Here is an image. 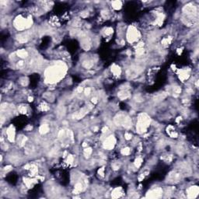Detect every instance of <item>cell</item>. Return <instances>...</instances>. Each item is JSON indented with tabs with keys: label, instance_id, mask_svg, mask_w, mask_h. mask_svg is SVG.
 I'll return each mask as SVG.
<instances>
[{
	"label": "cell",
	"instance_id": "obj_29",
	"mask_svg": "<svg viewBox=\"0 0 199 199\" xmlns=\"http://www.w3.org/2000/svg\"><path fill=\"white\" fill-rule=\"evenodd\" d=\"M92 101V103H93V104H96L97 103V99L95 98V97H94V98H92V101Z\"/></svg>",
	"mask_w": 199,
	"mask_h": 199
},
{
	"label": "cell",
	"instance_id": "obj_19",
	"mask_svg": "<svg viewBox=\"0 0 199 199\" xmlns=\"http://www.w3.org/2000/svg\"><path fill=\"white\" fill-rule=\"evenodd\" d=\"M142 159L141 157L136 158V159H135V162H134V164H135V167H137V168L140 167L141 165H142Z\"/></svg>",
	"mask_w": 199,
	"mask_h": 199
},
{
	"label": "cell",
	"instance_id": "obj_2",
	"mask_svg": "<svg viewBox=\"0 0 199 199\" xmlns=\"http://www.w3.org/2000/svg\"><path fill=\"white\" fill-rule=\"evenodd\" d=\"M33 20L31 17H24L23 16H18L15 18L13 24L14 27L18 30H23L30 28L32 26Z\"/></svg>",
	"mask_w": 199,
	"mask_h": 199
},
{
	"label": "cell",
	"instance_id": "obj_24",
	"mask_svg": "<svg viewBox=\"0 0 199 199\" xmlns=\"http://www.w3.org/2000/svg\"><path fill=\"white\" fill-rule=\"evenodd\" d=\"M98 173H99L101 176L104 177V167H101V168H100V169H99V170H98Z\"/></svg>",
	"mask_w": 199,
	"mask_h": 199
},
{
	"label": "cell",
	"instance_id": "obj_9",
	"mask_svg": "<svg viewBox=\"0 0 199 199\" xmlns=\"http://www.w3.org/2000/svg\"><path fill=\"white\" fill-rule=\"evenodd\" d=\"M167 134L171 137V138H174V139H176L177 138V136H178V134L177 132V131L175 130V128H174L173 126L172 125H169L167 128Z\"/></svg>",
	"mask_w": 199,
	"mask_h": 199
},
{
	"label": "cell",
	"instance_id": "obj_11",
	"mask_svg": "<svg viewBox=\"0 0 199 199\" xmlns=\"http://www.w3.org/2000/svg\"><path fill=\"white\" fill-rule=\"evenodd\" d=\"M123 194V191L121 188H115L113 192L111 193V197H114V198H118V197H120Z\"/></svg>",
	"mask_w": 199,
	"mask_h": 199
},
{
	"label": "cell",
	"instance_id": "obj_20",
	"mask_svg": "<svg viewBox=\"0 0 199 199\" xmlns=\"http://www.w3.org/2000/svg\"><path fill=\"white\" fill-rule=\"evenodd\" d=\"M130 153H131V149H130V148L126 147V148H124L121 149V154L124 155V156H128Z\"/></svg>",
	"mask_w": 199,
	"mask_h": 199
},
{
	"label": "cell",
	"instance_id": "obj_27",
	"mask_svg": "<svg viewBox=\"0 0 199 199\" xmlns=\"http://www.w3.org/2000/svg\"><path fill=\"white\" fill-rule=\"evenodd\" d=\"M24 65V63H23V61H18V63H17V67L18 68H21Z\"/></svg>",
	"mask_w": 199,
	"mask_h": 199
},
{
	"label": "cell",
	"instance_id": "obj_18",
	"mask_svg": "<svg viewBox=\"0 0 199 199\" xmlns=\"http://www.w3.org/2000/svg\"><path fill=\"white\" fill-rule=\"evenodd\" d=\"M38 108H39V110H41V111H47V110H49V107H48L47 104L45 102H42V103L39 105Z\"/></svg>",
	"mask_w": 199,
	"mask_h": 199
},
{
	"label": "cell",
	"instance_id": "obj_16",
	"mask_svg": "<svg viewBox=\"0 0 199 199\" xmlns=\"http://www.w3.org/2000/svg\"><path fill=\"white\" fill-rule=\"evenodd\" d=\"M18 111L20 112V114H27V112H28L27 106H25V105H20V106H19V107H18Z\"/></svg>",
	"mask_w": 199,
	"mask_h": 199
},
{
	"label": "cell",
	"instance_id": "obj_1",
	"mask_svg": "<svg viewBox=\"0 0 199 199\" xmlns=\"http://www.w3.org/2000/svg\"><path fill=\"white\" fill-rule=\"evenodd\" d=\"M66 72V66L63 63L55 65L51 68H48L45 72V79L46 81L52 84L59 81L64 76Z\"/></svg>",
	"mask_w": 199,
	"mask_h": 199
},
{
	"label": "cell",
	"instance_id": "obj_25",
	"mask_svg": "<svg viewBox=\"0 0 199 199\" xmlns=\"http://www.w3.org/2000/svg\"><path fill=\"white\" fill-rule=\"evenodd\" d=\"M131 137H132L131 134L128 133V132L125 133V135H124V139H125L126 140H130L131 139Z\"/></svg>",
	"mask_w": 199,
	"mask_h": 199
},
{
	"label": "cell",
	"instance_id": "obj_17",
	"mask_svg": "<svg viewBox=\"0 0 199 199\" xmlns=\"http://www.w3.org/2000/svg\"><path fill=\"white\" fill-rule=\"evenodd\" d=\"M39 131L41 134H46L49 131V126L47 124H42V125L40 127V129H39Z\"/></svg>",
	"mask_w": 199,
	"mask_h": 199
},
{
	"label": "cell",
	"instance_id": "obj_12",
	"mask_svg": "<svg viewBox=\"0 0 199 199\" xmlns=\"http://www.w3.org/2000/svg\"><path fill=\"white\" fill-rule=\"evenodd\" d=\"M16 55L20 58H27L28 57V52L24 49H20L17 51Z\"/></svg>",
	"mask_w": 199,
	"mask_h": 199
},
{
	"label": "cell",
	"instance_id": "obj_6",
	"mask_svg": "<svg viewBox=\"0 0 199 199\" xmlns=\"http://www.w3.org/2000/svg\"><path fill=\"white\" fill-rule=\"evenodd\" d=\"M199 192V189L197 186H191L187 190V194H188V197L189 198H194L197 196Z\"/></svg>",
	"mask_w": 199,
	"mask_h": 199
},
{
	"label": "cell",
	"instance_id": "obj_13",
	"mask_svg": "<svg viewBox=\"0 0 199 199\" xmlns=\"http://www.w3.org/2000/svg\"><path fill=\"white\" fill-rule=\"evenodd\" d=\"M111 6L114 10H120L122 7V3L121 1H113L111 2Z\"/></svg>",
	"mask_w": 199,
	"mask_h": 199
},
{
	"label": "cell",
	"instance_id": "obj_10",
	"mask_svg": "<svg viewBox=\"0 0 199 199\" xmlns=\"http://www.w3.org/2000/svg\"><path fill=\"white\" fill-rule=\"evenodd\" d=\"M111 72H112V74L114 75V76H119L121 74V68L118 65L114 64L113 65L111 66Z\"/></svg>",
	"mask_w": 199,
	"mask_h": 199
},
{
	"label": "cell",
	"instance_id": "obj_7",
	"mask_svg": "<svg viewBox=\"0 0 199 199\" xmlns=\"http://www.w3.org/2000/svg\"><path fill=\"white\" fill-rule=\"evenodd\" d=\"M6 135H7V139L9 142H14L15 140V135H16V132H15V128L13 126H9L7 128L6 131Z\"/></svg>",
	"mask_w": 199,
	"mask_h": 199
},
{
	"label": "cell",
	"instance_id": "obj_5",
	"mask_svg": "<svg viewBox=\"0 0 199 199\" xmlns=\"http://www.w3.org/2000/svg\"><path fill=\"white\" fill-rule=\"evenodd\" d=\"M115 144H116V139L114 138V136L110 135L104 140V148L107 149V150H110V149H112L114 147Z\"/></svg>",
	"mask_w": 199,
	"mask_h": 199
},
{
	"label": "cell",
	"instance_id": "obj_3",
	"mask_svg": "<svg viewBox=\"0 0 199 199\" xmlns=\"http://www.w3.org/2000/svg\"><path fill=\"white\" fill-rule=\"evenodd\" d=\"M150 125V118L146 114H141L138 118L136 129L139 133L142 134L147 131L148 128Z\"/></svg>",
	"mask_w": 199,
	"mask_h": 199
},
{
	"label": "cell",
	"instance_id": "obj_8",
	"mask_svg": "<svg viewBox=\"0 0 199 199\" xmlns=\"http://www.w3.org/2000/svg\"><path fill=\"white\" fill-rule=\"evenodd\" d=\"M163 194V190L159 188H155L153 190H151L148 194L147 196L148 197H160Z\"/></svg>",
	"mask_w": 199,
	"mask_h": 199
},
{
	"label": "cell",
	"instance_id": "obj_22",
	"mask_svg": "<svg viewBox=\"0 0 199 199\" xmlns=\"http://www.w3.org/2000/svg\"><path fill=\"white\" fill-rule=\"evenodd\" d=\"M84 153H85L86 155L90 156V155L92 153V148H91L90 147H87V148H86L84 149Z\"/></svg>",
	"mask_w": 199,
	"mask_h": 199
},
{
	"label": "cell",
	"instance_id": "obj_15",
	"mask_svg": "<svg viewBox=\"0 0 199 199\" xmlns=\"http://www.w3.org/2000/svg\"><path fill=\"white\" fill-rule=\"evenodd\" d=\"M171 42H172V37H164V38L161 41V44L164 47H167L169 44H171Z\"/></svg>",
	"mask_w": 199,
	"mask_h": 199
},
{
	"label": "cell",
	"instance_id": "obj_28",
	"mask_svg": "<svg viewBox=\"0 0 199 199\" xmlns=\"http://www.w3.org/2000/svg\"><path fill=\"white\" fill-rule=\"evenodd\" d=\"M82 90H83V88H82V86H79V87H78V89H77V92H78V93H82Z\"/></svg>",
	"mask_w": 199,
	"mask_h": 199
},
{
	"label": "cell",
	"instance_id": "obj_21",
	"mask_svg": "<svg viewBox=\"0 0 199 199\" xmlns=\"http://www.w3.org/2000/svg\"><path fill=\"white\" fill-rule=\"evenodd\" d=\"M105 34L107 36H110L112 34H113V29H112L111 27H107L105 29V31H104Z\"/></svg>",
	"mask_w": 199,
	"mask_h": 199
},
{
	"label": "cell",
	"instance_id": "obj_14",
	"mask_svg": "<svg viewBox=\"0 0 199 199\" xmlns=\"http://www.w3.org/2000/svg\"><path fill=\"white\" fill-rule=\"evenodd\" d=\"M17 40L20 43H25V42H27V40H28V36H27V34H21L18 35Z\"/></svg>",
	"mask_w": 199,
	"mask_h": 199
},
{
	"label": "cell",
	"instance_id": "obj_4",
	"mask_svg": "<svg viewBox=\"0 0 199 199\" xmlns=\"http://www.w3.org/2000/svg\"><path fill=\"white\" fill-rule=\"evenodd\" d=\"M140 37V34L139 30H137L135 27H130L128 30L127 33V39L130 43H134L138 41Z\"/></svg>",
	"mask_w": 199,
	"mask_h": 199
},
{
	"label": "cell",
	"instance_id": "obj_26",
	"mask_svg": "<svg viewBox=\"0 0 199 199\" xmlns=\"http://www.w3.org/2000/svg\"><path fill=\"white\" fill-rule=\"evenodd\" d=\"M90 92H91V90H90V88H89V87H88V88H86V89L85 90V94H86V95H87V96L90 94Z\"/></svg>",
	"mask_w": 199,
	"mask_h": 199
},
{
	"label": "cell",
	"instance_id": "obj_23",
	"mask_svg": "<svg viewBox=\"0 0 199 199\" xmlns=\"http://www.w3.org/2000/svg\"><path fill=\"white\" fill-rule=\"evenodd\" d=\"M74 162V158L72 155H69L68 157H67V163L69 164H72Z\"/></svg>",
	"mask_w": 199,
	"mask_h": 199
},
{
	"label": "cell",
	"instance_id": "obj_30",
	"mask_svg": "<svg viewBox=\"0 0 199 199\" xmlns=\"http://www.w3.org/2000/svg\"><path fill=\"white\" fill-rule=\"evenodd\" d=\"M28 101H29L30 102H32V101H34V98H33L32 96H29V97H28Z\"/></svg>",
	"mask_w": 199,
	"mask_h": 199
}]
</instances>
